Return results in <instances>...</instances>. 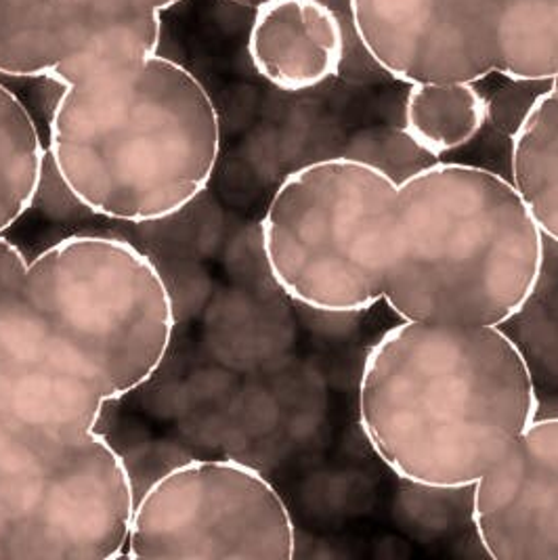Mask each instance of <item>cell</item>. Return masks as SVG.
Segmentation results:
<instances>
[{
  "label": "cell",
  "mask_w": 558,
  "mask_h": 560,
  "mask_svg": "<svg viewBox=\"0 0 558 560\" xmlns=\"http://www.w3.org/2000/svg\"><path fill=\"white\" fill-rule=\"evenodd\" d=\"M175 308L152 258L72 235L26 255L0 235V560H109L135 489L103 406L152 381Z\"/></svg>",
  "instance_id": "cell-1"
},
{
  "label": "cell",
  "mask_w": 558,
  "mask_h": 560,
  "mask_svg": "<svg viewBox=\"0 0 558 560\" xmlns=\"http://www.w3.org/2000/svg\"><path fill=\"white\" fill-rule=\"evenodd\" d=\"M47 78L63 86L49 160L82 208L143 225L177 214L208 187L221 153L217 105L155 43L95 40Z\"/></svg>",
  "instance_id": "cell-2"
},
{
  "label": "cell",
  "mask_w": 558,
  "mask_h": 560,
  "mask_svg": "<svg viewBox=\"0 0 558 560\" xmlns=\"http://www.w3.org/2000/svg\"><path fill=\"white\" fill-rule=\"evenodd\" d=\"M530 361L504 328L399 322L370 347L357 420L402 481L475 487L537 418Z\"/></svg>",
  "instance_id": "cell-3"
},
{
  "label": "cell",
  "mask_w": 558,
  "mask_h": 560,
  "mask_svg": "<svg viewBox=\"0 0 558 560\" xmlns=\"http://www.w3.org/2000/svg\"><path fill=\"white\" fill-rule=\"evenodd\" d=\"M546 235L510 178L434 160L397 183L382 235V303L402 319L504 328L544 276Z\"/></svg>",
  "instance_id": "cell-4"
},
{
  "label": "cell",
  "mask_w": 558,
  "mask_h": 560,
  "mask_svg": "<svg viewBox=\"0 0 558 560\" xmlns=\"http://www.w3.org/2000/svg\"><path fill=\"white\" fill-rule=\"evenodd\" d=\"M395 194L393 178L347 153L292 171L260 223L279 290L330 315L382 303V235Z\"/></svg>",
  "instance_id": "cell-5"
},
{
  "label": "cell",
  "mask_w": 558,
  "mask_h": 560,
  "mask_svg": "<svg viewBox=\"0 0 558 560\" xmlns=\"http://www.w3.org/2000/svg\"><path fill=\"white\" fill-rule=\"evenodd\" d=\"M368 55L406 84L558 77V0H349Z\"/></svg>",
  "instance_id": "cell-6"
},
{
  "label": "cell",
  "mask_w": 558,
  "mask_h": 560,
  "mask_svg": "<svg viewBox=\"0 0 558 560\" xmlns=\"http://www.w3.org/2000/svg\"><path fill=\"white\" fill-rule=\"evenodd\" d=\"M297 529L274 483L231 458L189 459L135 504L128 559L290 560Z\"/></svg>",
  "instance_id": "cell-7"
},
{
  "label": "cell",
  "mask_w": 558,
  "mask_h": 560,
  "mask_svg": "<svg viewBox=\"0 0 558 560\" xmlns=\"http://www.w3.org/2000/svg\"><path fill=\"white\" fill-rule=\"evenodd\" d=\"M473 491V525L491 559L558 560V416L535 418Z\"/></svg>",
  "instance_id": "cell-8"
},
{
  "label": "cell",
  "mask_w": 558,
  "mask_h": 560,
  "mask_svg": "<svg viewBox=\"0 0 558 560\" xmlns=\"http://www.w3.org/2000/svg\"><path fill=\"white\" fill-rule=\"evenodd\" d=\"M254 70L286 93H303L340 74L347 34L324 0H265L254 13Z\"/></svg>",
  "instance_id": "cell-9"
},
{
  "label": "cell",
  "mask_w": 558,
  "mask_h": 560,
  "mask_svg": "<svg viewBox=\"0 0 558 560\" xmlns=\"http://www.w3.org/2000/svg\"><path fill=\"white\" fill-rule=\"evenodd\" d=\"M510 180L546 240L558 244V77L510 137Z\"/></svg>",
  "instance_id": "cell-10"
},
{
  "label": "cell",
  "mask_w": 558,
  "mask_h": 560,
  "mask_svg": "<svg viewBox=\"0 0 558 560\" xmlns=\"http://www.w3.org/2000/svg\"><path fill=\"white\" fill-rule=\"evenodd\" d=\"M487 127V95L479 82L409 84L407 137L434 160L473 143Z\"/></svg>",
  "instance_id": "cell-11"
},
{
  "label": "cell",
  "mask_w": 558,
  "mask_h": 560,
  "mask_svg": "<svg viewBox=\"0 0 558 560\" xmlns=\"http://www.w3.org/2000/svg\"><path fill=\"white\" fill-rule=\"evenodd\" d=\"M49 153L24 102L0 84V235L40 194Z\"/></svg>",
  "instance_id": "cell-12"
},
{
  "label": "cell",
  "mask_w": 558,
  "mask_h": 560,
  "mask_svg": "<svg viewBox=\"0 0 558 560\" xmlns=\"http://www.w3.org/2000/svg\"><path fill=\"white\" fill-rule=\"evenodd\" d=\"M61 57L59 0H0V74L47 78Z\"/></svg>",
  "instance_id": "cell-13"
},
{
  "label": "cell",
  "mask_w": 558,
  "mask_h": 560,
  "mask_svg": "<svg viewBox=\"0 0 558 560\" xmlns=\"http://www.w3.org/2000/svg\"><path fill=\"white\" fill-rule=\"evenodd\" d=\"M178 2L181 0H59L68 40L66 57L114 34L160 32V13Z\"/></svg>",
  "instance_id": "cell-14"
},
{
  "label": "cell",
  "mask_w": 558,
  "mask_h": 560,
  "mask_svg": "<svg viewBox=\"0 0 558 560\" xmlns=\"http://www.w3.org/2000/svg\"><path fill=\"white\" fill-rule=\"evenodd\" d=\"M359 158L372 166H376L386 177L393 178L395 183H402L404 178L411 177L414 173L422 171L434 162L429 153L422 152L409 137L406 130H402L397 137L376 139L372 145L357 148L353 152L347 153Z\"/></svg>",
  "instance_id": "cell-15"
},
{
  "label": "cell",
  "mask_w": 558,
  "mask_h": 560,
  "mask_svg": "<svg viewBox=\"0 0 558 560\" xmlns=\"http://www.w3.org/2000/svg\"><path fill=\"white\" fill-rule=\"evenodd\" d=\"M548 82L508 80L507 86H500L496 93L487 95V125L500 130L510 141V137L516 132L525 114L530 112L535 97L544 91Z\"/></svg>",
  "instance_id": "cell-16"
}]
</instances>
